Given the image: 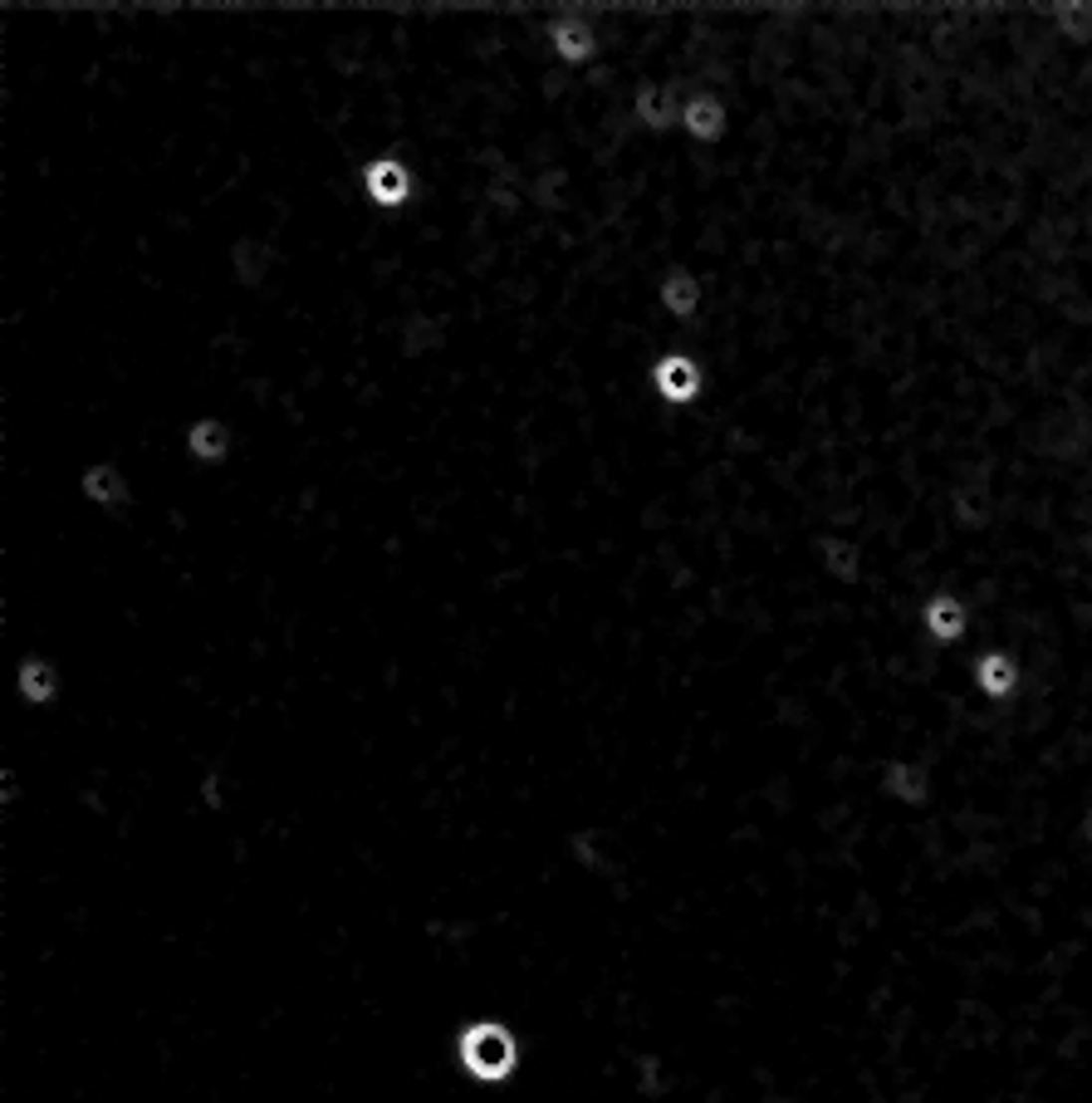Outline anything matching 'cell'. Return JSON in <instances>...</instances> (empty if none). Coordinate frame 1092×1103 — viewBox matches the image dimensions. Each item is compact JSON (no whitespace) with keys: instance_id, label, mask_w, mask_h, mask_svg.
I'll list each match as a JSON object with an SVG mask.
<instances>
[{"instance_id":"obj_7","label":"cell","mask_w":1092,"mask_h":1103,"mask_svg":"<svg viewBox=\"0 0 1092 1103\" xmlns=\"http://www.w3.org/2000/svg\"><path fill=\"white\" fill-rule=\"evenodd\" d=\"M89 491L104 496V501H114L118 491H123V481H118V471H109V466H94V471H89Z\"/></svg>"},{"instance_id":"obj_8","label":"cell","mask_w":1092,"mask_h":1103,"mask_svg":"<svg viewBox=\"0 0 1092 1103\" xmlns=\"http://www.w3.org/2000/svg\"><path fill=\"white\" fill-rule=\"evenodd\" d=\"M637 109H642V118L652 123V128H662L667 123V99L657 94V89H642V99H637Z\"/></svg>"},{"instance_id":"obj_2","label":"cell","mask_w":1092,"mask_h":1103,"mask_svg":"<svg viewBox=\"0 0 1092 1103\" xmlns=\"http://www.w3.org/2000/svg\"><path fill=\"white\" fill-rule=\"evenodd\" d=\"M368 186H373V196H378V201H403L407 173L398 168V163H378V168L368 173Z\"/></svg>"},{"instance_id":"obj_4","label":"cell","mask_w":1092,"mask_h":1103,"mask_svg":"<svg viewBox=\"0 0 1092 1103\" xmlns=\"http://www.w3.org/2000/svg\"><path fill=\"white\" fill-rule=\"evenodd\" d=\"M191 452H196V457H221V452H226L221 422H201V427L191 432Z\"/></svg>"},{"instance_id":"obj_5","label":"cell","mask_w":1092,"mask_h":1103,"mask_svg":"<svg viewBox=\"0 0 1092 1103\" xmlns=\"http://www.w3.org/2000/svg\"><path fill=\"white\" fill-rule=\"evenodd\" d=\"M662 299H667L677 314H690V309H695V285H690V275H672V280L662 285Z\"/></svg>"},{"instance_id":"obj_3","label":"cell","mask_w":1092,"mask_h":1103,"mask_svg":"<svg viewBox=\"0 0 1092 1103\" xmlns=\"http://www.w3.org/2000/svg\"><path fill=\"white\" fill-rule=\"evenodd\" d=\"M554 40H559V55H564V59H588V50H593L588 30H583V25H574V20H564V25L554 30Z\"/></svg>"},{"instance_id":"obj_6","label":"cell","mask_w":1092,"mask_h":1103,"mask_svg":"<svg viewBox=\"0 0 1092 1103\" xmlns=\"http://www.w3.org/2000/svg\"><path fill=\"white\" fill-rule=\"evenodd\" d=\"M686 123H690V133H715L720 128V114H715V104L710 99H695V104H686Z\"/></svg>"},{"instance_id":"obj_1","label":"cell","mask_w":1092,"mask_h":1103,"mask_svg":"<svg viewBox=\"0 0 1092 1103\" xmlns=\"http://www.w3.org/2000/svg\"><path fill=\"white\" fill-rule=\"evenodd\" d=\"M657 383L667 388V398H672V403H686L690 388H695V368H690V363H682V358H672V363H662V368H657Z\"/></svg>"}]
</instances>
